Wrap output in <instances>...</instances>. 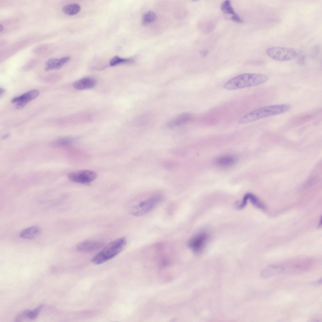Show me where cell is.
<instances>
[{"label":"cell","mask_w":322,"mask_h":322,"mask_svg":"<svg viewBox=\"0 0 322 322\" xmlns=\"http://www.w3.org/2000/svg\"><path fill=\"white\" fill-rule=\"evenodd\" d=\"M291 106L288 104H281L265 106L246 114L239 120L240 124L253 122L260 119L280 114L289 111Z\"/></svg>","instance_id":"6da1fadb"},{"label":"cell","mask_w":322,"mask_h":322,"mask_svg":"<svg viewBox=\"0 0 322 322\" xmlns=\"http://www.w3.org/2000/svg\"><path fill=\"white\" fill-rule=\"evenodd\" d=\"M268 77L266 75L256 73H244L230 79L224 85L228 90H232L253 87L263 84L267 82Z\"/></svg>","instance_id":"7a4b0ae2"},{"label":"cell","mask_w":322,"mask_h":322,"mask_svg":"<svg viewBox=\"0 0 322 322\" xmlns=\"http://www.w3.org/2000/svg\"><path fill=\"white\" fill-rule=\"evenodd\" d=\"M126 244V240L125 237L113 240L94 256L91 262L95 264H100L108 261L121 252Z\"/></svg>","instance_id":"3957f363"},{"label":"cell","mask_w":322,"mask_h":322,"mask_svg":"<svg viewBox=\"0 0 322 322\" xmlns=\"http://www.w3.org/2000/svg\"><path fill=\"white\" fill-rule=\"evenodd\" d=\"M266 53L271 58L280 61L291 60L297 55V51L293 48L279 47H269L267 49Z\"/></svg>","instance_id":"277c9868"},{"label":"cell","mask_w":322,"mask_h":322,"mask_svg":"<svg viewBox=\"0 0 322 322\" xmlns=\"http://www.w3.org/2000/svg\"><path fill=\"white\" fill-rule=\"evenodd\" d=\"M162 196L158 194L143 201L133 207L130 209V214L140 216L145 214L153 209L162 200Z\"/></svg>","instance_id":"5b68a950"},{"label":"cell","mask_w":322,"mask_h":322,"mask_svg":"<svg viewBox=\"0 0 322 322\" xmlns=\"http://www.w3.org/2000/svg\"><path fill=\"white\" fill-rule=\"evenodd\" d=\"M68 177L71 181L81 184L89 183L97 177V174L92 170H82L70 173Z\"/></svg>","instance_id":"8992f818"},{"label":"cell","mask_w":322,"mask_h":322,"mask_svg":"<svg viewBox=\"0 0 322 322\" xmlns=\"http://www.w3.org/2000/svg\"><path fill=\"white\" fill-rule=\"evenodd\" d=\"M39 94V91L36 90H32L22 95L16 97L11 100L12 103H16V108L18 109L23 108L30 101L36 98Z\"/></svg>","instance_id":"52a82bcc"},{"label":"cell","mask_w":322,"mask_h":322,"mask_svg":"<svg viewBox=\"0 0 322 322\" xmlns=\"http://www.w3.org/2000/svg\"><path fill=\"white\" fill-rule=\"evenodd\" d=\"M208 238V234L204 232H201L193 236L188 243L189 247L194 252H200L204 246Z\"/></svg>","instance_id":"ba28073f"},{"label":"cell","mask_w":322,"mask_h":322,"mask_svg":"<svg viewBox=\"0 0 322 322\" xmlns=\"http://www.w3.org/2000/svg\"><path fill=\"white\" fill-rule=\"evenodd\" d=\"M70 56H66L57 58H51L48 59L46 62L45 66V69L46 71L53 69H58L66 63L70 59Z\"/></svg>","instance_id":"9c48e42d"},{"label":"cell","mask_w":322,"mask_h":322,"mask_svg":"<svg viewBox=\"0 0 322 322\" xmlns=\"http://www.w3.org/2000/svg\"><path fill=\"white\" fill-rule=\"evenodd\" d=\"M103 243L99 241L92 240L84 241L78 244L77 250L81 252H90L97 250L103 246Z\"/></svg>","instance_id":"30bf717a"},{"label":"cell","mask_w":322,"mask_h":322,"mask_svg":"<svg viewBox=\"0 0 322 322\" xmlns=\"http://www.w3.org/2000/svg\"><path fill=\"white\" fill-rule=\"evenodd\" d=\"M96 84L94 79L91 77H85L75 81L73 86L74 88L78 90H83L91 88Z\"/></svg>","instance_id":"8fae6325"},{"label":"cell","mask_w":322,"mask_h":322,"mask_svg":"<svg viewBox=\"0 0 322 322\" xmlns=\"http://www.w3.org/2000/svg\"><path fill=\"white\" fill-rule=\"evenodd\" d=\"M284 270V268L281 266H269L261 271L260 277L263 279L268 278L281 273Z\"/></svg>","instance_id":"7c38bea8"},{"label":"cell","mask_w":322,"mask_h":322,"mask_svg":"<svg viewBox=\"0 0 322 322\" xmlns=\"http://www.w3.org/2000/svg\"><path fill=\"white\" fill-rule=\"evenodd\" d=\"M40 232V229L38 227L32 226L23 230L20 234V236L25 239H31L37 237Z\"/></svg>","instance_id":"4fadbf2b"},{"label":"cell","mask_w":322,"mask_h":322,"mask_svg":"<svg viewBox=\"0 0 322 322\" xmlns=\"http://www.w3.org/2000/svg\"><path fill=\"white\" fill-rule=\"evenodd\" d=\"M236 159L233 156L225 155L218 158L216 159V163L220 166L227 167L233 165Z\"/></svg>","instance_id":"5bb4252c"},{"label":"cell","mask_w":322,"mask_h":322,"mask_svg":"<svg viewBox=\"0 0 322 322\" xmlns=\"http://www.w3.org/2000/svg\"><path fill=\"white\" fill-rule=\"evenodd\" d=\"M80 10V7L77 3L70 4L64 6L63 12L66 14L72 15L77 14Z\"/></svg>","instance_id":"9a60e30c"},{"label":"cell","mask_w":322,"mask_h":322,"mask_svg":"<svg viewBox=\"0 0 322 322\" xmlns=\"http://www.w3.org/2000/svg\"><path fill=\"white\" fill-rule=\"evenodd\" d=\"M134 61V59L133 58H123L115 56L110 60L109 64L111 66H114L120 64L132 63Z\"/></svg>","instance_id":"2e32d148"},{"label":"cell","mask_w":322,"mask_h":322,"mask_svg":"<svg viewBox=\"0 0 322 322\" xmlns=\"http://www.w3.org/2000/svg\"><path fill=\"white\" fill-rule=\"evenodd\" d=\"M156 18V15L153 12L149 11L143 15L142 23L144 25H148L155 21Z\"/></svg>","instance_id":"e0dca14e"},{"label":"cell","mask_w":322,"mask_h":322,"mask_svg":"<svg viewBox=\"0 0 322 322\" xmlns=\"http://www.w3.org/2000/svg\"><path fill=\"white\" fill-rule=\"evenodd\" d=\"M220 7L221 10L225 14H231L232 15L235 14L229 0H227L224 1L222 3Z\"/></svg>","instance_id":"ac0fdd59"},{"label":"cell","mask_w":322,"mask_h":322,"mask_svg":"<svg viewBox=\"0 0 322 322\" xmlns=\"http://www.w3.org/2000/svg\"><path fill=\"white\" fill-rule=\"evenodd\" d=\"M248 200H249L253 205L260 209L265 210V207L254 195L248 193L246 194Z\"/></svg>","instance_id":"d6986e66"},{"label":"cell","mask_w":322,"mask_h":322,"mask_svg":"<svg viewBox=\"0 0 322 322\" xmlns=\"http://www.w3.org/2000/svg\"><path fill=\"white\" fill-rule=\"evenodd\" d=\"M73 141V138H64L57 140L53 143V145L56 146L63 147L68 145Z\"/></svg>","instance_id":"ffe728a7"},{"label":"cell","mask_w":322,"mask_h":322,"mask_svg":"<svg viewBox=\"0 0 322 322\" xmlns=\"http://www.w3.org/2000/svg\"><path fill=\"white\" fill-rule=\"evenodd\" d=\"M42 307L43 305H41L37 307L33 311L30 310L28 314V318L31 319L36 318Z\"/></svg>","instance_id":"44dd1931"},{"label":"cell","mask_w":322,"mask_h":322,"mask_svg":"<svg viewBox=\"0 0 322 322\" xmlns=\"http://www.w3.org/2000/svg\"><path fill=\"white\" fill-rule=\"evenodd\" d=\"M30 310H25L20 313L16 316L15 319L16 321H20L23 319L28 318V314Z\"/></svg>","instance_id":"7402d4cb"},{"label":"cell","mask_w":322,"mask_h":322,"mask_svg":"<svg viewBox=\"0 0 322 322\" xmlns=\"http://www.w3.org/2000/svg\"><path fill=\"white\" fill-rule=\"evenodd\" d=\"M232 21L236 22L242 23L243 22L242 19L237 14L235 13L232 15L230 19Z\"/></svg>","instance_id":"603a6c76"},{"label":"cell","mask_w":322,"mask_h":322,"mask_svg":"<svg viewBox=\"0 0 322 322\" xmlns=\"http://www.w3.org/2000/svg\"><path fill=\"white\" fill-rule=\"evenodd\" d=\"M321 283V279H319L317 281L314 282L313 283L314 284H320Z\"/></svg>","instance_id":"cb8c5ba5"},{"label":"cell","mask_w":322,"mask_h":322,"mask_svg":"<svg viewBox=\"0 0 322 322\" xmlns=\"http://www.w3.org/2000/svg\"><path fill=\"white\" fill-rule=\"evenodd\" d=\"M0 96H1L5 92V90L3 88H0Z\"/></svg>","instance_id":"d4e9b609"},{"label":"cell","mask_w":322,"mask_h":322,"mask_svg":"<svg viewBox=\"0 0 322 322\" xmlns=\"http://www.w3.org/2000/svg\"><path fill=\"white\" fill-rule=\"evenodd\" d=\"M207 53H208V52H207V51L204 50V51H202V52L201 53H202V55H203V56H205V55H207Z\"/></svg>","instance_id":"484cf974"},{"label":"cell","mask_w":322,"mask_h":322,"mask_svg":"<svg viewBox=\"0 0 322 322\" xmlns=\"http://www.w3.org/2000/svg\"><path fill=\"white\" fill-rule=\"evenodd\" d=\"M3 25L1 24H0V32H1L2 31H3Z\"/></svg>","instance_id":"4316f807"}]
</instances>
